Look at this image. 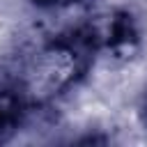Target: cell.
Wrapping results in <instances>:
<instances>
[{
  "label": "cell",
  "mask_w": 147,
  "mask_h": 147,
  "mask_svg": "<svg viewBox=\"0 0 147 147\" xmlns=\"http://www.w3.org/2000/svg\"><path fill=\"white\" fill-rule=\"evenodd\" d=\"M25 113V92L18 87H0V140H5Z\"/></svg>",
  "instance_id": "obj_1"
},
{
  "label": "cell",
  "mask_w": 147,
  "mask_h": 147,
  "mask_svg": "<svg viewBox=\"0 0 147 147\" xmlns=\"http://www.w3.org/2000/svg\"><path fill=\"white\" fill-rule=\"evenodd\" d=\"M136 39H138V32H136V25L131 21L129 14H117L113 21H110V30H108V46L124 55V53H131L133 46H136Z\"/></svg>",
  "instance_id": "obj_2"
},
{
  "label": "cell",
  "mask_w": 147,
  "mask_h": 147,
  "mask_svg": "<svg viewBox=\"0 0 147 147\" xmlns=\"http://www.w3.org/2000/svg\"><path fill=\"white\" fill-rule=\"evenodd\" d=\"M34 5L39 7H67V5H74V2H80V0H32Z\"/></svg>",
  "instance_id": "obj_3"
},
{
  "label": "cell",
  "mask_w": 147,
  "mask_h": 147,
  "mask_svg": "<svg viewBox=\"0 0 147 147\" xmlns=\"http://www.w3.org/2000/svg\"><path fill=\"white\" fill-rule=\"evenodd\" d=\"M140 119H142V124H145V129H147V94H145L142 106H140Z\"/></svg>",
  "instance_id": "obj_4"
}]
</instances>
